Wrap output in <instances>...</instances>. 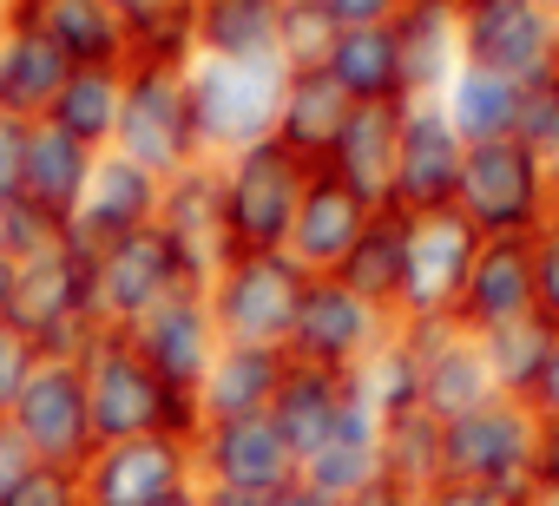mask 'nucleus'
Returning a JSON list of instances; mask_svg holds the SVG:
<instances>
[{"mask_svg":"<svg viewBox=\"0 0 559 506\" xmlns=\"http://www.w3.org/2000/svg\"><path fill=\"white\" fill-rule=\"evenodd\" d=\"M80 375H86V408H93L99 447L106 441H132V434H171V441H191L198 447V434H204L198 395H171L145 369V356L132 349V336L99 329L80 349Z\"/></svg>","mask_w":559,"mask_h":506,"instance_id":"f257e3e1","label":"nucleus"},{"mask_svg":"<svg viewBox=\"0 0 559 506\" xmlns=\"http://www.w3.org/2000/svg\"><path fill=\"white\" fill-rule=\"evenodd\" d=\"M217 165V191H224V230L237 257H257V250H290V224L310 184V165L297 152H284L276 138L243 145Z\"/></svg>","mask_w":559,"mask_h":506,"instance_id":"f03ea898","label":"nucleus"},{"mask_svg":"<svg viewBox=\"0 0 559 506\" xmlns=\"http://www.w3.org/2000/svg\"><path fill=\"white\" fill-rule=\"evenodd\" d=\"M304 284H310V270H297L290 250L230 257L204 284V310L217 323V342H230V349H290Z\"/></svg>","mask_w":559,"mask_h":506,"instance_id":"7ed1b4c3","label":"nucleus"},{"mask_svg":"<svg viewBox=\"0 0 559 506\" xmlns=\"http://www.w3.org/2000/svg\"><path fill=\"white\" fill-rule=\"evenodd\" d=\"M191 119L204 158H230L243 145L276 138L290 67L284 60H191Z\"/></svg>","mask_w":559,"mask_h":506,"instance_id":"20e7f679","label":"nucleus"},{"mask_svg":"<svg viewBox=\"0 0 559 506\" xmlns=\"http://www.w3.org/2000/svg\"><path fill=\"white\" fill-rule=\"evenodd\" d=\"M40 356H60V362H80V349L99 336V316H93V257L73 250L67 237L40 257H21L14 264V316H8Z\"/></svg>","mask_w":559,"mask_h":506,"instance_id":"39448f33","label":"nucleus"},{"mask_svg":"<svg viewBox=\"0 0 559 506\" xmlns=\"http://www.w3.org/2000/svg\"><path fill=\"white\" fill-rule=\"evenodd\" d=\"M552 204H559V178H552L520 138L467 145L454 210H461L480 237H533V230L552 217Z\"/></svg>","mask_w":559,"mask_h":506,"instance_id":"423d86ee","label":"nucleus"},{"mask_svg":"<svg viewBox=\"0 0 559 506\" xmlns=\"http://www.w3.org/2000/svg\"><path fill=\"white\" fill-rule=\"evenodd\" d=\"M191 67H126V112L112 152L145 165L152 178H178L204 165L198 119H191Z\"/></svg>","mask_w":559,"mask_h":506,"instance_id":"0eeeda50","label":"nucleus"},{"mask_svg":"<svg viewBox=\"0 0 559 506\" xmlns=\"http://www.w3.org/2000/svg\"><path fill=\"white\" fill-rule=\"evenodd\" d=\"M552 53H559L552 0H461V67L539 86L552 80Z\"/></svg>","mask_w":559,"mask_h":506,"instance_id":"6e6552de","label":"nucleus"},{"mask_svg":"<svg viewBox=\"0 0 559 506\" xmlns=\"http://www.w3.org/2000/svg\"><path fill=\"white\" fill-rule=\"evenodd\" d=\"M539 454V414L526 401L493 395L474 414L441 421V480L461 486H533Z\"/></svg>","mask_w":559,"mask_h":506,"instance_id":"1a4fd4ad","label":"nucleus"},{"mask_svg":"<svg viewBox=\"0 0 559 506\" xmlns=\"http://www.w3.org/2000/svg\"><path fill=\"white\" fill-rule=\"evenodd\" d=\"M389 329H395V316L376 310V303H362L343 277H310L284 356H290V362H310V369L356 375V369L389 342Z\"/></svg>","mask_w":559,"mask_h":506,"instance_id":"9d476101","label":"nucleus"},{"mask_svg":"<svg viewBox=\"0 0 559 506\" xmlns=\"http://www.w3.org/2000/svg\"><path fill=\"white\" fill-rule=\"evenodd\" d=\"M474 257H480V230L454 204L408 217V277H402L395 323H454V303L467 290Z\"/></svg>","mask_w":559,"mask_h":506,"instance_id":"9b49d317","label":"nucleus"},{"mask_svg":"<svg viewBox=\"0 0 559 506\" xmlns=\"http://www.w3.org/2000/svg\"><path fill=\"white\" fill-rule=\"evenodd\" d=\"M8 427L34 447V460H40V467H67V473H80V467L93 460V447H99L80 362L47 356V362L34 369V382H27V395L14 401Z\"/></svg>","mask_w":559,"mask_h":506,"instance_id":"f8f14e48","label":"nucleus"},{"mask_svg":"<svg viewBox=\"0 0 559 506\" xmlns=\"http://www.w3.org/2000/svg\"><path fill=\"white\" fill-rule=\"evenodd\" d=\"M178 290H198V284L171 257V243L158 237V224L139 230V237H126V243H106L99 257H93V316H99V329L126 336L132 323H145Z\"/></svg>","mask_w":559,"mask_h":506,"instance_id":"ddd939ff","label":"nucleus"},{"mask_svg":"<svg viewBox=\"0 0 559 506\" xmlns=\"http://www.w3.org/2000/svg\"><path fill=\"white\" fill-rule=\"evenodd\" d=\"M80 486H86V506H158L198 486V460H191V441L132 434V441L93 447V460L80 467Z\"/></svg>","mask_w":559,"mask_h":506,"instance_id":"4468645a","label":"nucleus"},{"mask_svg":"<svg viewBox=\"0 0 559 506\" xmlns=\"http://www.w3.org/2000/svg\"><path fill=\"white\" fill-rule=\"evenodd\" d=\"M461 165L467 145L448 125L441 99H408L402 112V145H395V184H389V210L421 217V210H448L461 191Z\"/></svg>","mask_w":559,"mask_h":506,"instance_id":"2eb2a0df","label":"nucleus"},{"mask_svg":"<svg viewBox=\"0 0 559 506\" xmlns=\"http://www.w3.org/2000/svg\"><path fill=\"white\" fill-rule=\"evenodd\" d=\"M158 237L171 243V257L185 264V277L204 290L237 250H230V230H224V191H217V165H191L178 178H165V197H158Z\"/></svg>","mask_w":559,"mask_h":506,"instance_id":"dca6fc26","label":"nucleus"},{"mask_svg":"<svg viewBox=\"0 0 559 506\" xmlns=\"http://www.w3.org/2000/svg\"><path fill=\"white\" fill-rule=\"evenodd\" d=\"M191 460H198L204 486H243V493H284V486H297V454H290L284 434H276L270 414L204 421Z\"/></svg>","mask_w":559,"mask_h":506,"instance_id":"f3484780","label":"nucleus"},{"mask_svg":"<svg viewBox=\"0 0 559 506\" xmlns=\"http://www.w3.org/2000/svg\"><path fill=\"white\" fill-rule=\"evenodd\" d=\"M158 197H165V178H152L145 165H132L119 152H99L93 184H86V197H80V210L67 224V243L86 250V257H99L106 243H126V237L158 224Z\"/></svg>","mask_w":559,"mask_h":506,"instance_id":"a211bd4d","label":"nucleus"},{"mask_svg":"<svg viewBox=\"0 0 559 506\" xmlns=\"http://www.w3.org/2000/svg\"><path fill=\"white\" fill-rule=\"evenodd\" d=\"M132 336V349L145 356V369L171 388V395H198V382H204V369L217 362V323H211V310H204V290H178V297H165L145 323H132L126 329Z\"/></svg>","mask_w":559,"mask_h":506,"instance_id":"6ab92c4d","label":"nucleus"},{"mask_svg":"<svg viewBox=\"0 0 559 506\" xmlns=\"http://www.w3.org/2000/svg\"><path fill=\"white\" fill-rule=\"evenodd\" d=\"M369 217H376V204L369 197H356L336 171H310V184H304V204H297V224H290V257H297V270H310V277H336L343 270V257L362 243V230H369Z\"/></svg>","mask_w":559,"mask_h":506,"instance_id":"aec40b11","label":"nucleus"},{"mask_svg":"<svg viewBox=\"0 0 559 506\" xmlns=\"http://www.w3.org/2000/svg\"><path fill=\"white\" fill-rule=\"evenodd\" d=\"M520 316H533V250H526V237H480V257L454 303V329L487 336Z\"/></svg>","mask_w":559,"mask_h":506,"instance_id":"412c9836","label":"nucleus"},{"mask_svg":"<svg viewBox=\"0 0 559 506\" xmlns=\"http://www.w3.org/2000/svg\"><path fill=\"white\" fill-rule=\"evenodd\" d=\"M415 342H421V408L435 421H454V414H474L493 401V375H487V356H480V336L454 329V323H408Z\"/></svg>","mask_w":559,"mask_h":506,"instance_id":"4be33fe9","label":"nucleus"},{"mask_svg":"<svg viewBox=\"0 0 559 506\" xmlns=\"http://www.w3.org/2000/svg\"><path fill=\"white\" fill-rule=\"evenodd\" d=\"M8 21L53 40L73 67H126L132 53V34L112 14V0H8Z\"/></svg>","mask_w":559,"mask_h":506,"instance_id":"5701e85b","label":"nucleus"},{"mask_svg":"<svg viewBox=\"0 0 559 506\" xmlns=\"http://www.w3.org/2000/svg\"><path fill=\"white\" fill-rule=\"evenodd\" d=\"M297 480H304V486H317V493H323V499H336V506H349L356 493L382 486V414L356 395V382H349V408H343L336 434H330L317 454H304Z\"/></svg>","mask_w":559,"mask_h":506,"instance_id":"b1692460","label":"nucleus"},{"mask_svg":"<svg viewBox=\"0 0 559 506\" xmlns=\"http://www.w3.org/2000/svg\"><path fill=\"white\" fill-rule=\"evenodd\" d=\"M389 34L402 53L408 99H441L448 80L461 73V0H402Z\"/></svg>","mask_w":559,"mask_h":506,"instance_id":"393cba45","label":"nucleus"},{"mask_svg":"<svg viewBox=\"0 0 559 506\" xmlns=\"http://www.w3.org/2000/svg\"><path fill=\"white\" fill-rule=\"evenodd\" d=\"M73 60L40 40L34 27H14V21H0V119H21V125H40L67 86Z\"/></svg>","mask_w":559,"mask_h":506,"instance_id":"a878e982","label":"nucleus"},{"mask_svg":"<svg viewBox=\"0 0 559 506\" xmlns=\"http://www.w3.org/2000/svg\"><path fill=\"white\" fill-rule=\"evenodd\" d=\"M402 106H356L336 152L323 158V171H336L356 197H369L376 210H389V184H395V145H402Z\"/></svg>","mask_w":559,"mask_h":506,"instance_id":"bb28decb","label":"nucleus"},{"mask_svg":"<svg viewBox=\"0 0 559 506\" xmlns=\"http://www.w3.org/2000/svg\"><path fill=\"white\" fill-rule=\"evenodd\" d=\"M93 165H99V152H86L80 138H67L60 125H34L27 132V165H21V197L34 204V210H47L60 230L73 224V210H80V197H86V184H93Z\"/></svg>","mask_w":559,"mask_h":506,"instance_id":"cd10ccee","label":"nucleus"},{"mask_svg":"<svg viewBox=\"0 0 559 506\" xmlns=\"http://www.w3.org/2000/svg\"><path fill=\"white\" fill-rule=\"evenodd\" d=\"M343 408H349V375L310 369V362H290V369H284V382H276V401H270V421H276V434L290 441L297 467H304V454H317V447L336 434Z\"/></svg>","mask_w":559,"mask_h":506,"instance_id":"c85d7f7f","label":"nucleus"},{"mask_svg":"<svg viewBox=\"0 0 559 506\" xmlns=\"http://www.w3.org/2000/svg\"><path fill=\"white\" fill-rule=\"evenodd\" d=\"M349 112H356V99H349L323 67H317V73H290V86H284V112H276V145L297 152V158L317 171V165L336 152Z\"/></svg>","mask_w":559,"mask_h":506,"instance_id":"c756f323","label":"nucleus"},{"mask_svg":"<svg viewBox=\"0 0 559 506\" xmlns=\"http://www.w3.org/2000/svg\"><path fill=\"white\" fill-rule=\"evenodd\" d=\"M290 356L284 349H217V362L198 382V414L204 421H243V414H270L276 382H284Z\"/></svg>","mask_w":559,"mask_h":506,"instance_id":"7c9ffc66","label":"nucleus"},{"mask_svg":"<svg viewBox=\"0 0 559 506\" xmlns=\"http://www.w3.org/2000/svg\"><path fill=\"white\" fill-rule=\"evenodd\" d=\"M284 34V0H198L191 40L198 60H276Z\"/></svg>","mask_w":559,"mask_h":506,"instance_id":"2f4dec72","label":"nucleus"},{"mask_svg":"<svg viewBox=\"0 0 559 506\" xmlns=\"http://www.w3.org/2000/svg\"><path fill=\"white\" fill-rule=\"evenodd\" d=\"M119 112H126V67H73L60 99H53V112H47V125L80 138L86 152H112Z\"/></svg>","mask_w":559,"mask_h":506,"instance_id":"473e14b6","label":"nucleus"},{"mask_svg":"<svg viewBox=\"0 0 559 506\" xmlns=\"http://www.w3.org/2000/svg\"><path fill=\"white\" fill-rule=\"evenodd\" d=\"M323 73H330L356 106H402V99H408V86H402V53H395V34H389V27H343Z\"/></svg>","mask_w":559,"mask_h":506,"instance_id":"72a5a7b5","label":"nucleus"},{"mask_svg":"<svg viewBox=\"0 0 559 506\" xmlns=\"http://www.w3.org/2000/svg\"><path fill=\"white\" fill-rule=\"evenodd\" d=\"M362 303H376V310H402V277H408V217L402 210H376L369 217V230H362V243L343 257V270H336Z\"/></svg>","mask_w":559,"mask_h":506,"instance_id":"f704fd0d","label":"nucleus"},{"mask_svg":"<svg viewBox=\"0 0 559 506\" xmlns=\"http://www.w3.org/2000/svg\"><path fill=\"white\" fill-rule=\"evenodd\" d=\"M520 99H526V86H513L500 73H480V67H461L441 93V112L461 132V145H493V138H513Z\"/></svg>","mask_w":559,"mask_h":506,"instance_id":"c9c22d12","label":"nucleus"},{"mask_svg":"<svg viewBox=\"0 0 559 506\" xmlns=\"http://www.w3.org/2000/svg\"><path fill=\"white\" fill-rule=\"evenodd\" d=\"M552 342H559V329H552L539 310H533V316H520V323H507V329H487V336H480V356H487L493 395H507V401H533V388H539V375H546Z\"/></svg>","mask_w":559,"mask_h":506,"instance_id":"e433bc0d","label":"nucleus"},{"mask_svg":"<svg viewBox=\"0 0 559 506\" xmlns=\"http://www.w3.org/2000/svg\"><path fill=\"white\" fill-rule=\"evenodd\" d=\"M356 382V395L382 414V421H395V414H415L421 408V342H415V329L408 323H395L389 329V342L349 375Z\"/></svg>","mask_w":559,"mask_h":506,"instance_id":"4c0bfd02","label":"nucleus"},{"mask_svg":"<svg viewBox=\"0 0 559 506\" xmlns=\"http://www.w3.org/2000/svg\"><path fill=\"white\" fill-rule=\"evenodd\" d=\"M382 480L402 486L408 499L428 493V486H441V421L428 408L382 421Z\"/></svg>","mask_w":559,"mask_h":506,"instance_id":"58836bf2","label":"nucleus"},{"mask_svg":"<svg viewBox=\"0 0 559 506\" xmlns=\"http://www.w3.org/2000/svg\"><path fill=\"white\" fill-rule=\"evenodd\" d=\"M336 34H343V27L330 21L323 0H284V34H276V60H284L290 73H317V67H330Z\"/></svg>","mask_w":559,"mask_h":506,"instance_id":"ea45409f","label":"nucleus"},{"mask_svg":"<svg viewBox=\"0 0 559 506\" xmlns=\"http://www.w3.org/2000/svg\"><path fill=\"white\" fill-rule=\"evenodd\" d=\"M513 138L559 178V80H539V86H526V99H520V125H513Z\"/></svg>","mask_w":559,"mask_h":506,"instance_id":"a19ab883","label":"nucleus"},{"mask_svg":"<svg viewBox=\"0 0 559 506\" xmlns=\"http://www.w3.org/2000/svg\"><path fill=\"white\" fill-rule=\"evenodd\" d=\"M67 230L47 217V210H34L27 197H8L0 204V250H8V257L21 264V257H40V250H53Z\"/></svg>","mask_w":559,"mask_h":506,"instance_id":"79ce46f5","label":"nucleus"},{"mask_svg":"<svg viewBox=\"0 0 559 506\" xmlns=\"http://www.w3.org/2000/svg\"><path fill=\"white\" fill-rule=\"evenodd\" d=\"M526 250H533V310L559 329V204H552V217L526 237Z\"/></svg>","mask_w":559,"mask_h":506,"instance_id":"37998d69","label":"nucleus"},{"mask_svg":"<svg viewBox=\"0 0 559 506\" xmlns=\"http://www.w3.org/2000/svg\"><path fill=\"white\" fill-rule=\"evenodd\" d=\"M47 356L14 329V323H0V421L14 414V401L27 395V382H34V369H40Z\"/></svg>","mask_w":559,"mask_h":506,"instance_id":"c03bdc74","label":"nucleus"},{"mask_svg":"<svg viewBox=\"0 0 559 506\" xmlns=\"http://www.w3.org/2000/svg\"><path fill=\"white\" fill-rule=\"evenodd\" d=\"M408 506H533V486H461V480H441V486L415 493Z\"/></svg>","mask_w":559,"mask_h":506,"instance_id":"a18cd8bd","label":"nucleus"},{"mask_svg":"<svg viewBox=\"0 0 559 506\" xmlns=\"http://www.w3.org/2000/svg\"><path fill=\"white\" fill-rule=\"evenodd\" d=\"M8 506H86V486H80V473H67V467H34L27 486H21Z\"/></svg>","mask_w":559,"mask_h":506,"instance_id":"49530a36","label":"nucleus"},{"mask_svg":"<svg viewBox=\"0 0 559 506\" xmlns=\"http://www.w3.org/2000/svg\"><path fill=\"white\" fill-rule=\"evenodd\" d=\"M34 467H40V460H34V447H27L8 421H0V506H8V499L27 486V473H34Z\"/></svg>","mask_w":559,"mask_h":506,"instance_id":"de8ad7c7","label":"nucleus"},{"mask_svg":"<svg viewBox=\"0 0 559 506\" xmlns=\"http://www.w3.org/2000/svg\"><path fill=\"white\" fill-rule=\"evenodd\" d=\"M27 132L21 119H0V204L21 197V165H27Z\"/></svg>","mask_w":559,"mask_h":506,"instance_id":"09e8293b","label":"nucleus"},{"mask_svg":"<svg viewBox=\"0 0 559 506\" xmlns=\"http://www.w3.org/2000/svg\"><path fill=\"white\" fill-rule=\"evenodd\" d=\"M336 27H389L402 14V0H323Z\"/></svg>","mask_w":559,"mask_h":506,"instance_id":"8fccbe9b","label":"nucleus"},{"mask_svg":"<svg viewBox=\"0 0 559 506\" xmlns=\"http://www.w3.org/2000/svg\"><path fill=\"white\" fill-rule=\"evenodd\" d=\"M198 0H112V14L126 21V34L132 27H152V21H171V14H191Z\"/></svg>","mask_w":559,"mask_h":506,"instance_id":"3c124183","label":"nucleus"},{"mask_svg":"<svg viewBox=\"0 0 559 506\" xmlns=\"http://www.w3.org/2000/svg\"><path fill=\"white\" fill-rule=\"evenodd\" d=\"M546 427H559V342H552V356H546V375H539V388H533V401H526Z\"/></svg>","mask_w":559,"mask_h":506,"instance_id":"603ef678","label":"nucleus"},{"mask_svg":"<svg viewBox=\"0 0 559 506\" xmlns=\"http://www.w3.org/2000/svg\"><path fill=\"white\" fill-rule=\"evenodd\" d=\"M559 486V427L539 421V454H533V493Z\"/></svg>","mask_w":559,"mask_h":506,"instance_id":"864d4df0","label":"nucleus"},{"mask_svg":"<svg viewBox=\"0 0 559 506\" xmlns=\"http://www.w3.org/2000/svg\"><path fill=\"white\" fill-rule=\"evenodd\" d=\"M198 506H270V493H243V486H204V480H198Z\"/></svg>","mask_w":559,"mask_h":506,"instance_id":"5fc2aeb1","label":"nucleus"},{"mask_svg":"<svg viewBox=\"0 0 559 506\" xmlns=\"http://www.w3.org/2000/svg\"><path fill=\"white\" fill-rule=\"evenodd\" d=\"M270 506H336V499H323L317 486H304V480H297V486H284V493H270Z\"/></svg>","mask_w":559,"mask_h":506,"instance_id":"6e6d98bb","label":"nucleus"},{"mask_svg":"<svg viewBox=\"0 0 559 506\" xmlns=\"http://www.w3.org/2000/svg\"><path fill=\"white\" fill-rule=\"evenodd\" d=\"M349 506H408V493H402V486H389V480H382V486H369V493H356V499H349Z\"/></svg>","mask_w":559,"mask_h":506,"instance_id":"4d7b16f0","label":"nucleus"},{"mask_svg":"<svg viewBox=\"0 0 559 506\" xmlns=\"http://www.w3.org/2000/svg\"><path fill=\"white\" fill-rule=\"evenodd\" d=\"M14 316V257H0V323Z\"/></svg>","mask_w":559,"mask_h":506,"instance_id":"13d9d810","label":"nucleus"},{"mask_svg":"<svg viewBox=\"0 0 559 506\" xmlns=\"http://www.w3.org/2000/svg\"><path fill=\"white\" fill-rule=\"evenodd\" d=\"M158 506H198V486H191V493H171V499H158Z\"/></svg>","mask_w":559,"mask_h":506,"instance_id":"bf43d9fd","label":"nucleus"},{"mask_svg":"<svg viewBox=\"0 0 559 506\" xmlns=\"http://www.w3.org/2000/svg\"><path fill=\"white\" fill-rule=\"evenodd\" d=\"M533 506H559V486H546V493H533Z\"/></svg>","mask_w":559,"mask_h":506,"instance_id":"052dcab7","label":"nucleus"},{"mask_svg":"<svg viewBox=\"0 0 559 506\" xmlns=\"http://www.w3.org/2000/svg\"><path fill=\"white\" fill-rule=\"evenodd\" d=\"M552 80H559V53H552Z\"/></svg>","mask_w":559,"mask_h":506,"instance_id":"680f3d73","label":"nucleus"},{"mask_svg":"<svg viewBox=\"0 0 559 506\" xmlns=\"http://www.w3.org/2000/svg\"><path fill=\"white\" fill-rule=\"evenodd\" d=\"M0 21H8V0H0Z\"/></svg>","mask_w":559,"mask_h":506,"instance_id":"e2e57ef3","label":"nucleus"},{"mask_svg":"<svg viewBox=\"0 0 559 506\" xmlns=\"http://www.w3.org/2000/svg\"><path fill=\"white\" fill-rule=\"evenodd\" d=\"M0 257H8V250H0Z\"/></svg>","mask_w":559,"mask_h":506,"instance_id":"0e129e2a","label":"nucleus"},{"mask_svg":"<svg viewBox=\"0 0 559 506\" xmlns=\"http://www.w3.org/2000/svg\"><path fill=\"white\" fill-rule=\"evenodd\" d=\"M552 8H559V0H552Z\"/></svg>","mask_w":559,"mask_h":506,"instance_id":"69168bd1","label":"nucleus"}]
</instances>
